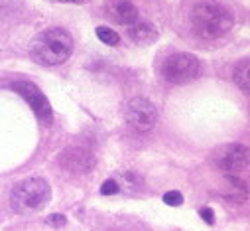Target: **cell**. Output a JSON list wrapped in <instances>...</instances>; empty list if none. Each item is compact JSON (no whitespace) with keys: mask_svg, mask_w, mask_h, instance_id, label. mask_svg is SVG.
I'll return each instance as SVG.
<instances>
[{"mask_svg":"<svg viewBox=\"0 0 250 231\" xmlns=\"http://www.w3.org/2000/svg\"><path fill=\"white\" fill-rule=\"evenodd\" d=\"M191 28L199 38L215 40L232 28V14L217 0H201L191 10Z\"/></svg>","mask_w":250,"mask_h":231,"instance_id":"1","label":"cell"},{"mask_svg":"<svg viewBox=\"0 0 250 231\" xmlns=\"http://www.w3.org/2000/svg\"><path fill=\"white\" fill-rule=\"evenodd\" d=\"M73 51V38L63 28H49L32 44V57L42 66H59L63 64Z\"/></svg>","mask_w":250,"mask_h":231,"instance_id":"2","label":"cell"},{"mask_svg":"<svg viewBox=\"0 0 250 231\" xmlns=\"http://www.w3.org/2000/svg\"><path fill=\"white\" fill-rule=\"evenodd\" d=\"M51 198L49 184L43 178H26L18 182L10 194V206L20 215L42 211Z\"/></svg>","mask_w":250,"mask_h":231,"instance_id":"3","label":"cell"},{"mask_svg":"<svg viewBox=\"0 0 250 231\" xmlns=\"http://www.w3.org/2000/svg\"><path fill=\"white\" fill-rule=\"evenodd\" d=\"M201 73V64L195 55L191 53H173L166 57V62L162 66V75L166 81L181 85V83H189Z\"/></svg>","mask_w":250,"mask_h":231,"instance_id":"4","label":"cell"},{"mask_svg":"<svg viewBox=\"0 0 250 231\" xmlns=\"http://www.w3.org/2000/svg\"><path fill=\"white\" fill-rule=\"evenodd\" d=\"M124 119H126V123L134 131L146 133L156 125L158 111L152 105V101H148L144 97H134V99H130L126 103V109H124Z\"/></svg>","mask_w":250,"mask_h":231,"instance_id":"5","label":"cell"},{"mask_svg":"<svg viewBox=\"0 0 250 231\" xmlns=\"http://www.w3.org/2000/svg\"><path fill=\"white\" fill-rule=\"evenodd\" d=\"M18 95L24 97V101L30 105V109L36 113L38 121H42V125H51L53 121V111H51V105L47 101V97L38 89V85L30 83V81H14L10 85Z\"/></svg>","mask_w":250,"mask_h":231,"instance_id":"6","label":"cell"},{"mask_svg":"<svg viewBox=\"0 0 250 231\" xmlns=\"http://www.w3.org/2000/svg\"><path fill=\"white\" fill-rule=\"evenodd\" d=\"M215 164L227 174H238L250 166V148L240 142L225 144L215 154Z\"/></svg>","mask_w":250,"mask_h":231,"instance_id":"7","label":"cell"},{"mask_svg":"<svg viewBox=\"0 0 250 231\" xmlns=\"http://www.w3.org/2000/svg\"><path fill=\"white\" fill-rule=\"evenodd\" d=\"M59 164L71 174H83V172H89L93 168L95 158L85 148H67L59 156Z\"/></svg>","mask_w":250,"mask_h":231,"instance_id":"8","label":"cell"},{"mask_svg":"<svg viewBox=\"0 0 250 231\" xmlns=\"http://www.w3.org/2000/svg\"><path fill=\"white\" fill-rule=\"evenodd\" d=\"M223 196L232 204H242L248 198V190L242 180H238L234 174H229L223 182Z\"/></svg>","mask_w":250,"mask_h":231,"instance_id":"9","label":"cell"},{"mask_svg":"<svg viewBox=\"0 0 250 231\" xmlns=\"http://www.w3.org/2000/svg\"><path fill=\"white\" fill-rule=\"evenodd\" d=\"M110 16L118 22V24H124V26H130L138 20V10L132 2L128 0H118L110 6Z\"/></svg>","mask_w":250,"mask_h":231,"instance_id":"10","label":"cell"},{"mask_svg":"<svg viewBox=\"0 0 250 231\" xmlns=\"http://www.w3.org/2000/svg\"><path fill=\"white\" fill-rule=\"evenodd\" d=\"M126 32L138 44H152L156 40V36H158L156 28L152 24H148V22H134V24L126 26Z\"/></svg>","mask_w":250,"mask_h":231,"instance_id":"11","label":"cell"},{"mask_svg":"<svg viewBox=\"0 0 250 231\" xmlns=\"http://www.w3.org/2000/svg\"><path fill=\"white\" fill-rule=\"evenodd\" d=\"M234 83L238 85V89H242L246 95H250V57H244L234 66L232 71Z\"/></svg>","mask_w":250,"mask_h":231,"instance_id":"12","label":"cell"},{"mask_svg":"<svg viewBox=\"0 0 250 231\" xmlns=\"http://www.w3.org/2000/svg\"><path fill=\"white\" fill-rule=\"evenodd\" d=\"M97 36H99V40L101 42H104L106 46H116L118 42H120V36L112 30V28H106V26H99L97 30Z\"/></svg>","mask_w":250,"mask_h":231,"instance_id":"13","label":"cell"},{"mask_svg":"<svg viewBox=\"0 0 250 231\" xmlns=\"http://www.w3.org/2000/svg\"><path fill=\"white\" fill-rule=\"evenodd\" d=\"M164 204L166 206H181L183 204V196L179 194V192H175V190H171V192H166L164 194Z\"/></svg>","mask_w":250,"mask_h":231,"instance_id":"14","label":"cell"},{"mask_svg":"<svg viewBox=\"0 0 250 231\" xmlns=\"http://www.w3.org/2000/svg\"><path fill=\"white\" fill-rule=\"evenodd\" d=\"M118 190H120V186H118L116 180H106V182L101 186V194H103V196H112V194H116Z\"/></svg>","mask_w":250,"mask_h":231,"instance_id":"15","label":"cell"},{"mask_svg":"<svg viewBox=\"0 0 250 231\" xmlns=\"http://www.w3.org/2000/svg\"><path fill=\"white\" fill-rule=\"evenodd\" d=\"M199 213H201V219H203L205 223H209V225H213V223H215V213H213V209H211V208H203Z\"/></svg>","mask_w":250,"mask_h":231,"instance_id":"16","label":"cell"},{"mask_svg":"<svg viewBox=\"0 0 250 231\" xmlns=\"http://www.w3.org/2000/svg\"><path fill=\"white\" fill-rule=\"evenodd\" d=\"M49 223H51V225H63V223H65V217L59 215V213H55V215L49 217Z\"/></svg>","mask_w":250,"mask_h":231,"instance_id":"17","label":"cell"},{"mask_svg":"<svg viewBox=\"0 0 250 231\" xmlns=\"http://www.w3.org/2000/svg\"><path fill=\"white\" fill-rule=\"evenodd\" d=\"M67 2H77V0H67Z\"/></svg>","mask_w":250,"mask_h":231,"instance_id":"18","label":"cell"}]
</instances>
